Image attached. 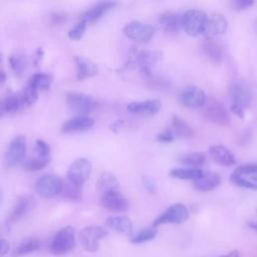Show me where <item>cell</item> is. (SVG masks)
<instances>
[{
  "mask_svg": "<svg viewBox=\"0 0 257 257\" xmlns=\"http://www.w3.org/2000/svg\"><path fill=\"white\" fill-rule=\"evenodd\" d=\"M162 55L161 51L139 50L136 47H132L125 65L130 68L138 67L143 75L150 77L152 74V67L161 60Z\"/></svg>",
  "mask_w": 257,
  "mask_h": 257,
  "instance_id": "1",
  "label": "cell"
},
{
  "mask_svg": "<svg viewBox=\"0 0 257 257\" xmlns=\"http://www.w3.org/2000/svg\"><path fill=\"white\" fill-rule=\"evenodd\" d=\"M202 113L207 120L218 125L226 126L230 122V114L227 108L221 100L215 97H209L207 99Z\"/></svg>",
  "mask_w": 257,
  "mask_h": 257,
  "instance_id": "2",
  "label": "cell"
},
{
  "mask_svg": "<svg viewBox=\"0 0 257 257\" xmlns=\"http://www.w3.org/2000/svg\"><path fill=\"white\" fill-rule=\"evenodd\" d=\"M66 101L69 108L79 115H86L97 107L96 99L86 93L71 91L66 94Z\"/></svg>",
  "mask_w": 257,
  "mask_h": 257,
  "instance_id": "3",
  "label": "cell"
},
{
  "mask_svg": "<svg viewBox=\"0 0 257 257\" xmlns=\"http://www.w3.org/2000/svg\"><path fill=\"white\" fill-rule=\"evenodd\" d=\"M207 16L208 15L202 10H187L182 15V28L190 36H198L203 33Z\"/></svg>",
  "mask_w": 257,
  "mask_h": 257,
  "instance_id": "4",
  "label": "cell"
},
{
  "mask_svg": "<svg viewBox=\"0 0 257 257\" xmlns=\"http://www.w3.org/2000/svg\"><path fill=\"white\" fill-rule=\"evenodd\" d=\"M75 247V237H74V229L70 226L64 227L59 230L54 236L50 250L55 255H62L70 252Z\"/></svg>",
  "mask_w": 257,
  "mask_h": 257,
  "instance_id": "5",
  "label": "cell"
},
{
  "mask_svg": "<svg viewBox=\"0 0 257 257\" xmlns=\"http://www.w3.org/2000/svg\"><path fill=\"white\" fill-rule=\"evenodd\" d=\"M62 181L52 174L41 176L34 184V191L43 198H52L61 192Z\"/></svg>",
  "mask_w": 257,
  "mask_h": 257,
  "instance_id": "6",
  "label": "cell"
},
{
  "mask_svg": "<svg viewBox=\"0 0 257 257\" xmlns=\"http://www.w3.org/2000/svg\"><path fill=\"white\" fill-rule=\"evenodd\" d=\"M189 218L187 207L181 203L170 206L163 214H161L154 222L153 227L157 228L163 224H182Z\"/></svg>",
  "mask_w": 257,
  "mask_h": 257,
  "instance_id": "7",
  "label": "cell"
},
{
  "mask_svg": "<svg viewBox=\"0 0 257 257\" xmlns=\"http://www.w3.org/2000/svg\"><path fill=\"white\" fill-rule=\"evenodd\" d=\"M106 235L107 231L100 226H87L79 232L78 240L86 251L93 253L98 250V240Z\"/></svg>",
  "mask_w": 257,
  "mask_h": 257,
  "instance_id": "8",
  "label": "cell"
},
{
  "mask_svg": "<svg viewBox=\"0 0 257 257\" xmlns=\"http://www.w3.org/2000/svg\"><path fill=\"white\" fill-rule=\"evenodd\" d=\"M26 140L24 136L15 137L9 144L5 154V167L10 169L19 165L25 158Z\"/></svg>",
  "mask_w": 257,
  "mask_h": 257,
  "instance_id": "9",
  "label": "cell"
},
{
  "mask_svg": "<svg viewBox=\"0 0 257 257\" xmlns=\"http://www.w3.org/2000/svg\"><path fill=\"white\" fill-rule=\"evenodd\" d=\"M122 31L127 38L137 42L145 43L152 39L156 29L150 24L141 21H132L123 27Z\"/></svg>",
  "mask_w": 257,
  "mask_h": 257,
  "instance_id": "10",
  "label": "cell"
},
{
  "mask_svg": "<svg viewBox=\"0 0 257 257\" xmlns=\"http://www.w3.org/2000/svg\"><path fill=\"white\" fill-rule=\"evenodd\" d=\"M91 172V164L87 159L80 158L75 160L67 171L68 181L75 186L82 188L84 183L87 181Z\"/></svg>",
  "mask_w": 257,
  "mask_h": 257,
  "instance_id": "11",
  "label": "cell"
},
{
  "mask_svg": "<svg viewBox=\"0 0 257 257\" xmlns=\"http://www.w3.org/2000/svg\"><path fill=\"white\" fill-rule=\"evenodd\" d=\"M179 98L181 103L189 108L203 107L208 99L204 90L195 85L185 87L181 91Z\"/></svg>",
  "mask_w": 257,
  "mask_h": 257,
  "instance_id": "12",
  "label": "cell"
},
{
  "mask_svg": "<svg viewBox=\"0 0 257 257\" xmlns=\"http://www.w3.org/2000/svg\"><path fill=\"white\" fill-rule=\"evenodd\" d=\"M227 19L220 13H213L207 16L203 34H205L207 38H213V36L224 34L227 31Z\"/></svg>",
  "mask_w": 257,
  "mask_h": 257,
  "instance_id": "13",
  "label": "cell"
},
{
  "mask_svg": "<svg viewBox=\"0 0 257 257\" xmlns=\"http://www.w3.org/2000/svg\"><path fill=\"white\" fill-rule=\"evenodd\" d=\"M100 204L103 208L112 212H123L128 208L127 200L121 195L119 191L101 194Z\"/></svg>",
  "mask_w": 257,
  "mask_h": 257,
  "instance_id": "14",
  "label": "cell"
},
{
  "mask_svg": "<svg viewBox=\"0 0 257 257\" xmlns=\"http://www.w3.org/2000/svg\"><path fill=\"white\" fill-rule=\"evenodd\" d=\"M230 95L233 104L241 106L242 108L247 107L252 99V94L249 86L243 81H236L231 85Z\"/></svg>",
  "mask_w": 257,
  "mask_h": 257,
  "instance_id": "15",
  "label": "cell"
},
{
  "mask_svg": "<svg viewBox=\"0 0 257 257\" xmlns=\"http://www.w3.org/2000/svg\"><path fill=\"white\" fill-rule=\"evenodd\" d=\"M202 54L212 63L220 64L224 59V50L214 38H206L201 44Z\"/></svg>",
  "mask_w": 257,
  "mask_h": 257,
  "instance_id": "16",
  "label": "cell"
},
{
  "mask_svg": "<svg viewBox=\"0 0 257 257\" xmlns=\"http://www.w3.org/2000/svg\"><path fill=\"white\" fill-rule=\"evenodd\" d=\"M162 103L159 99L133 101L127 104V110L137 115H154L161 109Z\"/></svg>",
  "mask_w": 257,
  "mask_h": 257,
  "instance_id": "17",
  "label": "cell"
},
{
  "mask_svg": "<svg viewBox=\"0 0 257 257\" xmlns=\"http://www.w3.org/2000/svg\"><path fill=\"white\" fill-rule=\"evenodd\" d=\"M94 124L93 118L87 115H75L66 121H64L61 125L62 133H79L90 128Z\"/></svg>",
  "mask_w": 257,
  "mask_h": 257,
  "instance_id": "18",
  "label": "cell"
},
{
  "mask_svg": "<svg viewBox=\"0 0 257 257\" xmlns=\"http://www.w3.org/2000/svg\"><path fill=\"white\" fill-rule=\"evenodd\" d=\"M74 61L77 67V74L76 78L78 80H82L87 77H91L97 74L98 72V67L95 62L92 60L80 56V55H75L74 56Z\"/></svg>",
  "mask_w": 257,
  "mask_h": 257,
  "instance_id": "19",
  "label": "cell"
},
{
  "mask_svg": "<svg viewBox=\"0 0 257 257\" xmlns=\"http://www.w3.org/2000/svg\"><path fill=\"white\" fill-rule=\"evenodd\" d=\"M162 28L169 34H176L182 27V16L176 12L167 11L159 18Z\"/></svg>",
  "mask_w": 257,
  "mask_h": 257,
  "instance_id": "20",
  "label": "cell"
},
{
  "mask_svg": "<svg viewBox=\"0 0 257 257\" xmlns=\"http://www.w3.org/2000/svg\"><path fill=\"white\" fill-rule=\"evenodd\" d=\"M209 154L215 163L224 167H231L236 162L234 155L222 145L212 146L209 150Z\"/></svg>",
  "mask_w": 257,
  "mask_h": 257,
  "instance_id": "21",
  "label": "cell"
},
{
  "mask_svg": "<svg viewBox=\"0 0 257 257\" xmlns=\"http://www.w3.org/2000/svg\"><path fill=\"white\" fill-rule=\"evenodd\" d=\"M105 225L109 229L115 232H118L122 235L132 236L133 234V224L131 220L126 217H122V216L108 217L105 221Z\"/></svg>",
  "mask_w": 257,
  "mask_h": 257,
  "instance_id": "22",
  "label": "cell"
},
{
  "mask_svg": "<svg viewBox=\"0 0 257 257\" xmlns=\"http://www.w3.org/2000/svg\"><path fill=\"white\" fill-rule=\"evenodd\" d=\"M96 190L100 194L119 191V182L112 173L104 172L96 181Z\"/></svg>",
  "mask_w": 257,
  "mask_h": 257,
  "instance_id": "23",
  "label": "cell"
},
{
  "mask_svg": "<svg viewBox=\"0 0 257 257\" xmlns=\"http://www.w3.org/2000/svg\"><path fill=\"white\" fill-rule=\"evenodd\" d=\"M221 183V178L218 174L207 173L201 178L194 181V188L200 192H209L217 188Z\"/></svg>",
  "mask_w": 257,
  "mask_h": 257,
  "instance_id": "24",
  "label": "cell"
},
{
  "mask_svg": "<svg viewBox=\"0 0 257 257\" xmlns=\"http://www.w3.org/2000/svg\"><path fill=\"white\" fill-rule=\"evenodd\" d=\"M116 5L115 2H98L94 6H92L90 9L86 10L83 13L82 19L86 20L87 22H95L97 21L105 12L110 10Z\"/></svg>",
  "mask_w": 257,
  "mask_h": 257,
  "instance_id": "25",
  "label": "cell"
},
{
  "mask_svg": "<svg viewBox=\"0 0 257 257\" xmlns=\"http://www.w3.org/2000/svg\"><path fill=\"white\" fill-rule=\"evenodd\" d=\"M175 137L183 139H192L195 137L194 128L182 117L175 115L172 119V128Z\"/></svg>",
  "mask_w": 257,
  "mask_h": 257,
  "instance_id": "26",
  "label": "cell"
},
{
  "mask_svg": "<svg viewBox=\"0 0 257 257\" xmlns=\"http://www.w3.org/2000/svg\"><path fill=\"white\" fill-rule=\"evenodd\" d=\"M51 83H52V76L49 73L37 72L29 78L27 84L39 92L40 90L48 89Z\"/></svg>",
  "mask_w": 257,
  "mask_h": 257,
  "instance_id": "27",
  "label": "cell"
},
{
  "mask_svg": "<svg viewBox=\"0 0 257 257\" xmlns=\"http://www.w3.org/2000/svg\"><path fill=\"white\" fill-rule=\"evenodd\" d=\"M32 199L30 197H22L19 199L12 212L10 213L9 219L11 222H16L24 217L32 206Z\"/></svg>",
  "mask_w": 257,
  "mask_h": 257,
  "instance_id": "28",
  "label": "cell"
},
{
  "mask_svg": "<svg viewBox=\"0 0 257 257\" xmlns=\"http://www.w3.org/2000/svg\"><path fill=\"white\" fill-rule=\"evenodd\" d=\"M204 175L203 171L198 168H177L173 169L170 172V176L172 178L180 179V180H198Z\"/></svg>",
  "mask_w": 257,
  "mask_h": 257,
  "instance_id": "29",
  "label": "cell"
},
{
  "mask_svg": "<svg viewBox=\"0 0 257 257\" xmlns=\"http://www.w3.org/2000/svg\"><path fill=\"white\" fill-rule=\"evenodd\" d=\"M9 64H10L11 69L17 75L22 74L28 66L27 58H26L25 54H23L21 52L11 54L9 56Z\"/></svg>",
  "mask_w": 257,
  "mask_h": 257,
  "instance_id": "30",
  "label": "cell"
},
{
  "mask_svg": "<svg viewBox=\"0 0 257 257\" xmlns=\"http://www.w3.org/2000/svg\"><path fill=\"white\" fill-rule=\"evenodd\" d=\"M62 196L71 202H78L82 198V193H81V188L75 186L71 182H62V188L61 192Z\"/></svg>",
  "mask_w": 257,
  "mask_h": 257,
  "instance_id": "31",
  "label": "cell"
},
{
  "mask_svg": "<svg viewBox=\"0 0 257 257\" xmlns=\"http://www.w3.org/2000/svg\"><path fill=\"white\" fill-rule=\"evenodd\" d=\"M40 248V241L38 239H29L25 242H23L22 244H20L13 252V256L14 257H18V256H22V255H26L29 254L31 252H34L36 250H38Z\"/></svg>",
  "mask_w": 257,
  "mask_h": 257,
  "instance_id": "32",
  "label": "cell"
},
{
  "mask_svg": "<svg viewBox=\"0 0 257 257\" xmlns=\"http://www.w3.org/2000/svg\"><path fill=\"white\" fill-rule=\"evenodd\" d=\"M18 95H19V98L21 100L22 106L26 107V106H29V105L33 104L37 100L38 91H36L31 86L26 84V86H24L22 88V90L18 92Z\"/></svg>",
  "mask_w": 257,
  "mask_h": 257,
  "instance_id": "33",
  "label": "cell"
},
{
  "mask_svg": "<svg viewBox=\"0 0 257 257\" xmlns=\"http://www.w3.org/2000/svg\"><path fill=\"white\" fill-rule=\"evenodd\" d=\"M49 162H50V157L48 158L35 157V158L26 160L23 164V168L25 171H28V172H36L45 168Z\"/></svg>",
  "mask_w": 257,
  "mask_h": 257,
  "instance_id": "34",
  "label": "cell"
},
{
  "mask_svg": "<svg viewBox=\"0 0 257 257\" xmlns=\"http://www.w3.org/2000/svg\"><path fill=\"white\" fill-rule=\"evenodd\" d=\"M205 161H206V156L200 152L187 154L180 159L181 163L188 166H192V167H200L205 163Z\"/></svg>",
  "mask_w": 257,
  "mask_h": 257,
  "instance_id": "35",
  "label": "cell"
},
{
  "mask_svg": "<svg viewBox=\"0 0 257 257\" xmlns=\"http://www.w3.org/2000/svg\"><path fill=\"white\" fill-rule=\"evenodd\" d=\"M157 233H158L157 228H155L153 226L145 228L141 232H139L135 237H133L131 242L135 243V244H141V243L148 242L150 240H153L156 237Z\"/></svg>",
  "mask_w": 257,
  "mask_h": 257,
  "instance_id": "36",
  "label": "cell"
},
{
  "mask_svg": "<svg viewBox=\"0 0 257 257\" xmlns=\"http://www.w3.org/2000/svg\"><path fill=\"white\" fill-rule=\"evenodd\" d=\"M86 25H87V21L84 19H81L68 31V37L72 40H79L86 30Z\"/></svg>",
  "mask_w": 257,
  "mask_h": 257,
  "instance_id": "37",
  "label": "cell"
},
{
  "mask_svg": "<svg viewBox=\"0 0 257 257\" xmlns=\"http://www.w3.org/2000/svg\"><path fill=\"white\" fill-rule=\"evenodd\" d=\"M230 180H231L232 183H234L238 187L249 189V190H257V184L244 179L241 175H239V174H237L235 172L233 174H231Z\"/></svg>",
  "mask_w": 257,
  "mask_h": 257,
  "instance_id": "38",
  "label": "cell"
},
{
  "mask_svg": "<svg viewBox=\"0 0 257 257\" xmlns=\"http://www.w3.org/2000/svg\"><path fill=\"white\" fill-rule=\"evenodd\" d=\"M35 150L37 153V157L41 158H48L49 153H50V148L49 145L43 141V140H37L35 142Z\"/></svg>",
  "mask_w": 257,
  "mask_h": 257,
  "instance_id": "39",
  "label": "cell"
},
{
  "mask_svg": "<svg viewBox=\"0 0 257 257\" xmlns=\"http://www.w3.org/2000/svg\"><path fill=\"white\" fill-rule=\"evenodd\" d=\"M235 173L239 175H256L257 174V164H245L239 166Z\"/></svg>",
  "mask_w": 257,
  "mask_h": 257,
  "instance_id": "40",
  "label": "cell"
},
{
  "mask_svg": "<svg viewBox=\"0 0 257 257\" xmlns=\"http://www.w3.org/2000/svg\"><path fill=\"white\" fill-rule=\"evenodd\" d=\"M142 181H143V185H144L145 189L148 192H150L151 194H155L157 192V183L152 177L144 176Z\"/></svg>",
  "mask_w": 257,
  "mask_h": 257,
  "instance_id": "41",
  "label": "cell"
},
{
  "mask_svg": "<svg viewBox=\"0 0 257 257\" xmlns=\"http://www.w3.org/2000/svg\"><path fill=\"white\" fill-rule=\"evenodd\" d=\"M175 135L171 128H168L157 136V140L161 143H171L175 140Z\"/></svg>",
  "mask_w": 257,
  "mask_h": 257,
  "instance_id": "42",
  "label": "cell"
},
{
  "mask_svg": "<svg viewBox=\"0 0 257 257\" xmlns=\"http://www.w3.org/2000/svg\"><path fill=\"white\" fill-rule=\"evenodd\" d=\"M254 4V1L249 0H237L232 2V7L236 11H242L250 8Z\"/></svg>",
  "mask_w": 257,
  "mask_h": 257,
  "instance_id": "43",
  "label": "cell"
},
{
  "mask_svg": "<svg viewBox=\"0 0 257 257\" xmlns=\"http://www.w3.org/2000/svg\"><path fill=\"white\" fill-rule=\"evenodd\" d=\"M230 109H231V111L235 114V115H237V116H239V117H244V108H242L241 106H238V105H236V104H231V106H230Z\"/></svg>",
  "mask_w": 257,
  "mask_h": 257,
  "instance_id": "44",
  "label": "cell"
},
{
  "mask_svg": "<svg viewBox=\"0 0 257 257\" xmlns=\"http://www.w3.org/2000/svg\"><path fill=\"white\" fill-rule=\"evenodd\" d=\"M9 251V244L7 241L0 239V257L4 256Z\"/></svg>",
  "mask_w": 257,
  "mask_h": 257,
  "instance_id": "45",
  "label": "cell"
},
{
  "mask_svg": "<svg viewBox=\"0 0 257 257\" xmlns=\"http://www.w3.org/2000/svg\"><path fill=\"white\" fill-rule=\"evenodd\" d=\"M6 113H8V111H7V107H6L5 97H3V98H0V118Z\"/></svg>",
  "mask_w": 257,
  "mask_h": 257,
  "instance_id": "46",
  "label": "cell"
},
{
  "mask_svg": "<svg viewBox=\"0 0 257 257\" xmlns=\"http://www.w3.org/2000/svg\"><path fill=\"white\" fill-rule=\"evenodd\" d=\"M220 257H241V255H240V252L238 250H231L228 253H226L224 255H221Z\"/></svg>",
  "mask_w": 257,
  "mask_h": 257,
  "instance_id": "47",
  "label": "cell"
},
{
  "mask_svg": "<svg viewBox=\"0 0 257 257\" xmlns=\"http://www.w3.org/2000/svg\"><path fill=\"white\" fill-rule=\"evenodd\" d=\"M42 56H43V52H42V50H41V49H38V50L36 51L35 56H34V63H35V64H36V63H38V61L42 58Z\"/></svg>",
  "mask_w": 257,
  "mask_h": 257,
  "instance_id": "48",
  "label": "cell"
},
{
  "mask_svg": "<svg viewBox=\"0 0 257 257\" xmlns=\"http://www.w3.org/2000/svg\"><path fill=\"white\" fill-rule=\"evenodd\" d=\"M52 19H53V22H54V23H59V22L61 23V22L64 20V19H63V16H61V15H59V14H58V15H55V14H54V15L52 16Z\"/></svg>",
  "mask_w": 257,
  "mask_h": 257,
  "instance_id": "49",
  "label": "cell"
},
{
  "mask_svg": "<svg viewBox=\"0 0 257 257\" xmlns=\"http://www.w3.org/2000/svg\"><path fill=\"white\" fill-rule=\"evenodd\" d=\"M247 226H248L250 229H252L253 231L257 232V223H254V222H248V223H247Z\"/></svg>",
  "mask_w": 257,
  "mask_h": 257,
  "instance_id": "50",
  "label": "cell"
},
{
  "mask_svg": "<svg viewBox=\"0 0 257 257\" xmlns=\"http://www.w3.org/2000/svg\"><path fill=\"white\" fill-rule=\"evenodd\" d=\"M6 78H7V75H6V73H5L4 71L0 70V83H3V82H5Z\"/></svg>",
  "mask_w": 257,
  "mask_h": 257,
  "instance_id": "51",
  "label": "cell"
},
{
  "mask_svg": "<svg viewBox=\"0 0 257 257\" xmlns=\"http://www.w3.org/2000/svg\"><path fill=\"white\" fill-rule=\"evenodd\" d=\"M2 62V53H1V51H0V63Z\"/></svg>",
  "mask_w": 257,
  "mask_h": 257,
  "instance_id": "52",
  "label": "cell"
},
{
  "mask_svg": "<svg viewBox=\"0 0 257 257\" xmlns=\"http://www.w3.org/2000/svg\"><path fill=\"white\" fill-rule=\"evenodd\" d=\"M1 200H2V192L0 190V202H1Z\"/></svg>",
  "mask_w": 257,
  "mask_h": 257,
  "instance_id": "53",
  "label": "cell"
},
{
  "mask_svg": "<svg viewBox=\"0 0 257 257\" xmlns=\"http://www.w3.org/2000/svg\"><path fill=\"white\" fill-rule=\"evenodd\" d=\"M253 180H254L255 182H257V176H256V177H254V178H253Z\"/></svg>",
  "mask_w": 257,
  "mask_h": 257,
  "instance_id": "54",
  "label": "cell"
}]
</instances>
